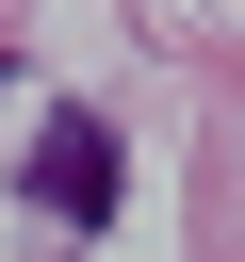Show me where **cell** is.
<instances>
[{
  "instance_id": "obj_1",
  "label": "cell",
  "mask_w": 245,
  "mask_h": 262,
  "mask_svg": "<svg viewBox=\"0 0 245 262\" xmlns=\"http://www.w3.org/2000/svg\"><path fill=\"white\" fill-rule=\"evenodd\" d=\"M33 196H49V229H98V213H114V131H98V115H49Z\"/></svg>"
}]
</instances>
